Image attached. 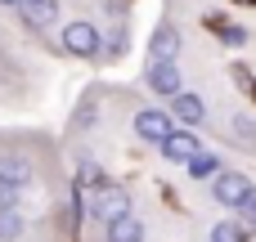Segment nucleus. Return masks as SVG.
<instances>
[{
	"mask_svg": "<svg viewBox=\"0 0 256 242\" xmlns=\"http://www.w3.org/2000/svg\"><path fill=\"white\" fill-rule=\"evenodd\" d=\"M104 225H112V220H122V216H130V198H126V189H117V184H99V193H94V207H90Z\"/></svg>",
	"mask_w": 256,
	"mask_h": 242,
	"instance_id": "obj_1",
	"label": "nucleus"
},
{
	"mask_svg": "<svg viewBox=\"0 0 256 242\" xmlns=\"http://www.w3.org/2000/svg\"><path fill=\"white\" fill-rule=\"evenodd\" d=\"M63 49H72V54H94V49H99V31H94L90 22H68V27H63Z\"/></svg>",
	"mask_w": 256,
	"mask_h": 242,
	"instance_id": "obj_2",
	"label": "nucleus"
},
{
	"mask_svg": "<svg viewBox=\"0 0 256 242\" xmlns=\"http://www.w3.org/2000/svg\"><path fill=\"white\" fill-rule=\"evenodd\" d=\"M148 85L158 90V94H180V67H176V58H158L153 67H148Z\"/></svg>",
	"mask_w": 256,
	"mask_h": 242,
	"instance_id": "obj_3",
	"label": "nucleus"
},
{
	"mask_svg": "<svg viewBox=\"0 0 256 242\" xmlns=\"http://www.w3.org/2000/svg\"><path fill=\"white\" fill-rule=\"evenodd\" d=\"M135 135L148 139V144H166V135H171V117H166V112H140V117H135Z\"/></svg>",
	"mask_w": 256,
	"mask_h": 242,
	"instance_id": "obj_4",
	"label": "nucleus"
},
{
	"mask_svg": "<svg viewBox=\"0 0 256 242\" xmlns=\"http://www.w3.org/2000/svg\"><path fill=\"white\" fill-rule=\"evenodd\" d=\"M248 193H252L248 175H234V171H230V175H220V180H216V198H220V207H238Z\"/></svg>",
	"mask_w": 256,
	"mask_h": 242,
	"instance_id": "obj_5",
	"label": "nucleus"
},
{
	"mask_svg": "<svg viewBox=\"0 0 256 242\" xmlns=\"http://www.w3.org/2000/svg\"><path fill=\"white\" fill-rule=\"evenodd\" d=\"M18 9H22V22L27 27H54V18H58V4L54 0H22Z\"/></svg>",
	"mask_w": 256,
	"mask_h": 242,
	"instance_id": "obj_6",
	"label": "nucleus"
},
{
	"mask_svg": "<svg viewBox=\"0 0 256 242\" xmlns=\"http://www.w3.org/2000/svg\"><path fill=\"white\" fill-rule=\"evenodd\" d=\"M162 153H166L171 162H189V157H198V139L184 135V130H171L166 144H162Z\"/></svg>",
	"mask_w": 256,
	"mask_h": 242,
	"instance_id": "obj_7",
	"label": "nucleus"
},
{
	"mask_svg": "<svg viewBox=\"0 0 256 242\" xmlns=\"http://www.w3.org/2000/svg\"><path fill=\"white\" fill-rule=\"evenodd\" d=\"M108 242H144V225L135 216H122L108 225Z\"/></svg>",
	"mask_w": 256,
	"mask_h": 242,
	"instance_id": "obj_8",
	"label": "nucleus"
},
{
	"mask_svg": "<svg viewBox=\"0 0 256 242\" xmlns=\"http://www.w3.org/2000/svg\"><path fill=\"white\" fill-rule=\"evenodd\" d=\"M180 54V31L176 27H158L153 31V58H176Z\"/></svg>",
	"mask_w": 256,
	"mask_h": 242,
	"instance_id": "obj_9",
	"label": "nucleus"
},
{
	"mask_svg": "<svg viewBox=\"0 0 256 242\" xmlns=\"http://www.w3.org/2000/svg\"><path fill=\"white\" fill-rule=\"evenodd\" d=\"M176 117H180V121H202V117H207V103H202L198 94L180 90V94H176Z\"/></svg>",
	"mask_w": 256,
	"mask_h": 242,
	"instance_id": "obj_10",
	"label": "nucleus"
},
{
	"mask_svg": "<svg viewBox=\"0 0 256 242\" xmlns=\"http://www.w3.org/2000/svg\"><path fill=\"white\" fill-rule=\"evenodd\" d=\"M0 180H9V184L22 189V184L32 180V166H27L22 157H0Z\"/></svg>",
	"mask_w": 256,
	"mask_h": 242,
	"instance_id": "obj_11",
	"label": "nucleus"
},
{
	"mask_svg": "<svg viewBox=\"0 0 256 242\" xmlns=\"http://www.w3.org/2000/svg\"><path fill=\"white\" fill-rule=\"evenodd\" d=\"M184 166H189L194 180H212V175L220 171V157H216V153H198V157H189Z\"/></svg>",
	"mask_w": 256,
	"mask_h": 242,
	"instance_id": "obj_12",
	"label": "nucleus"
},
{
	"mask_svg": "<svg viewBox=\"0 0 256 242\" xmlns=\"http://www.w3.org/2000/svg\"><path fill=\"white\" fill-rule=\"evenodd\" d=\"M248 225H238V220H225V225H216L212 229V242H248Z\"/></svg>",
	"mask_w": 256,
	"mask_h": 242,
	"instance_id": "obj_13",
	"label": "nucleus"
},
{
	"mask_svg": "<svg viewBox=\"0 0 256 242\" xmlns=\"http://www.w3.org/2000/svg\"><path fill=\"white\" fill-rule=\"evenodd\" d=\"M212 27L220 31V40H225V45H243V27H234V22H225V18H216Z\"/></svg>",
	"mask_w": 256,
	"mask_h": 242,
	"instance_id": "obj_14",
	"label": "nucleus"
},
{
	"mask_svg": "<svg viewBox=\"0 0 256 242\" xmlns=\"http://www.w3.org/2000/svg\"><path fill=\"white\" fill-rule=\"evenodd\" d=\"M18 234H22V220L14 216V207L0 211V238H18Z\"/></svg>",
	"mask_w": 256,
	"mask_h": 242,
	"instance_id": "obj_15",
	"label": "nucleus"
},
{
	"mask_svg": "<svg viewBox=\"0 0 256 242\" xmlns=\"http://www.w3.org/2000/svg\"><path fill=\"white\" fill-rule=\"evenodd\" d=\"M238 220H243L248 229H256V189L243 198V202H238Z\"/></svg>",
	"mask_w": 256,
	"mask_h": 242,
	"instance_id": "obj_16",
	"label": "nucleus"
},
{
	"mask_svg": "<svg viewBox=\"0 0 256 242\" xmlns=\"http://www.w3.org/2000/svg\"><path fill=\"white\" fill-rule=\"evenodd\" d=\"M18 202V184H9V180H0V211H9Z\"/></svg>",
	"mask_w": 256,
	"mask_h": 242,
	"instance_id": "obj_17",
	"label": "nucleus"
},
{
	"mask_svg": "<svg viewBox=\"0 0 256 242\" xmlns=\"http://www.w3.org/2000/svg\"><path fill=\"white\" fill-rule=\"evenodd\" d=\"M76 184H81V189L99 184V166H94V162H86V166H81V180H76Z\"/></svg>",
	"mask_w": 256,
	"mask_h": 242,
	"instance_id": "obj_18",
	"label": "nucleus"
},
{
	"mask_svg": "<svg viewBox=\"0 0 256 242\" xmlns=\"http://www.w3.org/2000/svg\"><path fill=\"white\" fill-rule=\"evenodd\" d=\"M0 4H22V0H0Z\"/></svg>",
	"mask_w": 256,
	"mask_h": 242,
	"instance_id": "obj_19",
	"label": "nucleus"
},
{
	"mask_svg": "<svg viewBox=\"0 0 256 242\" xmlns=\"http://www.w3.org/2000/svg\"><path fill=\"white\" fill-rule=\"evenodd\" d=\"M238 4H256V0H238Z\"/></svg>",
	"mask_w": 256,
	"mask_h": 242,
	"instance_id": "obj_20",
	"label": "nucleus"
}]
</instances>
